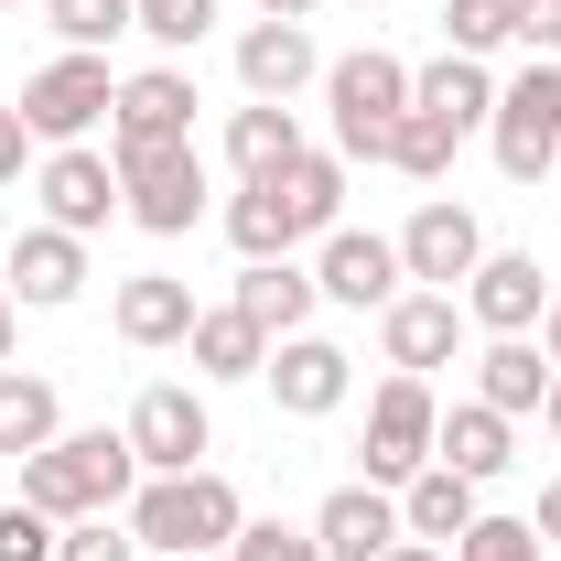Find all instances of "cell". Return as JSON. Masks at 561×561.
Returning a JSON list of instances; mask_svg holds the SVG:
<instances>
[{"instance_id": "obj_1", "label": "cell", "mask_w": 561, "mask_h": 561, "mask_svg": "<svg viewBox=\"0 0 561 561\" xmlns=\"http://www.w3.org/2000/svg\"><path fill=\"white\" fill-rule=\"evenodd\" d=\"M119 518H130L140 551L195 561V551H227L249 507H238V486H227V476H206V465H195V476H140V496L119 507Z\"/></svg>"}, {"instance_id": "obj_2", "label": "cell", "mask_w": 561, "mask_h": 561, "mask_svg": "<svg viewBox=\"0 0 561 561\" xmlns=\"http://www.w3.org/2000/svg\"><path fill=\"white\" fill-rule=\"evenodd\" d=\"M324 108H335V162H389V130L411 108V66L400 55H335L324 66Z\"/></svg>"}, {"instance_id": "obj_3", "label": "cell", "mask_w": 561, "mask_h": 561, "mask_svg": "<svg viewBox=\"0 0 561 561\" xmlns=\"http://www.w3.org/2000/svg\"><path fill=\"white\" fill-rule=\"evenodd\" d=\"M108 162H119V206H130V227L184 238V227L206 216V151H195V140H108Z\"/></svg>"}, {"instance_id": "obj_4", "label": "cell", "mask_w": 561, "mask_h": 561, "mask_svg": "<svg viewBox=\"0 0 561 561\" xmlns=\"http://www.w3.org/2000/svg\"><path fill=\"white\" fill-rule=\"evenodd\" d=\"M486 140H496V173H507V184H540V173L561 162V66L529 55V66L507 76V87H496Z\"/></svg>"}, {"instance_id": "obj_5", "label": "cell", "mask_w": 561, "mask_h": 561, "mask_svg": "<svg viewBox=\"0 0 561 561\" xmlns=\"http://www.w3.org/2000/svg\"><path fill=\"white\" fill-rule=\"evenodd\" d=\"M432 432H443V400H432V378H378V400H367V486H411L421 465H432Z\"/></svg>"}, {"instance_id": "obj_6", "label": "cell", "mask_w": 561, "mask_h": 561, "mask_svg": "<svg viewBox=\"0 0 561 561\" xmlns=\"http://www.w3.org/2000/svg\"><path fill=\"white\" fill-rule=\"evenodd\" d=\"M108 98H119L108 55H55V66L22 76V98H11V108H22V130H33V140H55V151H66V140H87L98 119H108Z\"/></svg>"}, {"instance_id": "obj_7", "label": "cell", "mask_w": 561, "mask_h": 561, "mask_svg": "<svg viewBox=\"0 0 561 561\" xmlns=\"http://www.w3.org/2000/svg\"><path fill=\"white\" fill-rule=\"evenodd\" d=\"M130 454H140V476H195L206 465V443H216V421H206V389H184V378H151L130 400Z\"/></svg>"}, {"instance_id": "obj_8", "label": "cell", "mask_w": 561, "mask_h": 561, "mask_svg": "<svg viewBox=\"0 0 561 561\" xmlns=\"http://www.w3.org/2000/svg\"><path fill=\"white\" fill-rule=\"evenodd\" d=\"M33 206H44V227H66V238H98L119 206V162L108 151H87V140H66V151H44L33 162Z\"/></svg>"}, {"instance_id": "obj_9", "label": "cell", "mask_w": 561, "mask_h": 561, "mask_svg": "<svg viewBox=\"0 0 561 561\" xmlns=\"http://www.w3.org/2000/svg\"><path fill=\"white\" fill-rule=\"evenodd\" d=\"M313 291L324 302H346V313H389L411 271H400V238H378V227H335L324 249H313Z\"/></svg>"}, {"instance_id": "obj_10", "label": "cell", "mask_w": 561, "mask_h": 561, "mask_svg": "<svg viewBox=\"0 0 561 561\" xmlns=\"http://www.w3.org/2000/svg\"><path fill=\"white\" fill-rule=\"evenodd\" d=\"M476 260H486V227H476V206H454V195H432V206L400 227V271H411L421 291H465Z\"/></svg>"}, {"instance_id": "obj_11", "label": "cell", "mask_w": 561, "mask_h": 561, "mask_svg": "<svg viewBox=\"0 0 561 561\" xmlns=\"http://www.w3.org/2000/svg\"><path fill=\"white\" fill-rule=\"evenodd\" d=\"M540 313H551V271H540L529 249H486L476 280H465V324H486V335H540Z\"/></svg>"}, {"instance_id": "obj_12", "label": "cell", "mask_w": 561, "mask_h": 561, "mask_svg": "<svg viewBox=\"0 0 561 561\" xmlns=\"http://www.w3.org/2000/svg\"><path fill=\"white\" fill-rule=\"evenodd\" d=\"M454 346H465V291H400V302L378 313V356H389L400 378L454 367Z\"/></svg>"}, {"instance_id": "obj_13", "label": "cell", "mask_w": 561, "mask_h": 561, "mask_svg": "<svg viewBox=\"0 0 561 561\" xmlns=\"http://www.w3.org/2000/svg\"><path fill=\"white\" fill-rule=\"evenodd\" d=\"M260 378H271V400H280L291 421H324V411H346V389H356V356L335 346V335H280Z\"/></svg>"}, {"instance_id": "obj_14", "label": "cell", "mask_w": 561, "mask_h": 561, "mask_svg": "<svg viewBox=\"0 0 561 561\" xmlns=\"http://www.w3.org/2000/svg\"><path fill=\"white\" fill-rule=\"evenodd\" d=\"M0 280H11L22 313H66L76 291H87V238H66V227H22L11 260H0Z\"/></svg>"}, {"instance_id": "obj_15", "label": "cell", "mask_w": 561, "mask_h": 561, "mask_svg": "<svg viewBox=\"0 0 561 561\" xmlns=\"http://www.w3.org/2000/svg\"><path fill=\"white\" fill-rule=\"evenodd\" d=\"M195 76L184 66H140L119 76V98H108V140H195Z\"/></svg>"}, {"instance_id": "obj_16", "label": "cell", "mask_w": 561, "mask_h": 561, "mask_svg": "<svg viewBox=\"0 0 561 561\" xmlns=\"http://www.w3.org/2000/svg\"><path fill=\"white\" fill-rule=\"evenodd\" d=\"M313 540H324V561H378L389 540H411V529H400V496L356 476V486H335L313 507Z\"/></svg>"}, {"instance_id": "obj_17", "label": "cell", "mask_w": 561, "mask_h": 561, "mask_svg": "<svg viewBox=\"0 0 561 561\" xmlns=\"http://www.w3.org/2000/svg\"><path fill=\"white\" fill-rule=\"evenodd\" d=\"M108 324H119V346H184V335H195V280L130 271V280H119V302H108Z\"/></svg>"}, {"instance_id": "obj_18", "label": "cell", "mask_w": 561, "mask_h": 561, "mask_svg": "<svg viewBox=\"0 0 561 561\" xmlns=\"http://www.w3.org/2000/svg\"><path fill=\"white\" fill-rule=\"evenodd\" d=\"M432 465H454V476L496 486V476L518 465V421L486 411V400H454V411H443V432H432Z\"/></svg>"}, {"instance_id": "obj_19", "label": "cell", "mask_w": 561, "mask_h": 561, "mask_svg": "<svg viewBox=\"0 0 561 561\" xmlns=\"http://www.w3.org/2000/svg\"><path fill=\"white\" fill-rule=\"evenodd\" d=\"M313 76H324V55H313L302 22H249V33H238V87H249V98H280V108H291V87H313Z\"/></svg>"}, {"instance_id": "obj_20", "label": "cell", "mask_w": 561, "mask_h": 561, "mask_svg": "<svg viewBox=\"0 0 561 561\" xmlns=\"http://www.w3.org/2000/svg\"><path fill=\"white\" fill-rule=\"evenodd\" d=\"M227 302H238V313L280 346V335H313V302H324V291H313V271H302V260H249Z\"/></svg>"}, {"instance_id": "obj_21", "label": "cell", "mask_w": 561, "mask_h": 561, "mask_svg": "<svg viewBox=\"0 0 561 561\" xmlns=\"http://www.w3.org/2000/svg\"><path fill=\"white\" fill-rule=\"evenodd\" d=\"M476 496H486L476 476H454V465H421L411 486H400V529H411V540H432V551H454V540L486 518Z\"/></svg>"}, {"instance_id": "obj_22", "label": "cell", "mask_w": 561, "mask_h": 561, "mask_svg": "<svg viewBox=\"0 0 561 561\" xmlns=\"http://www.w3.org/2000/svg\"><path fill=\"white\" fill-rule=\"evenodd\" d=\"M476 400L507 421H529L540 400H551V356H540V335H486V356H476Z\"/></svg>"}, {"instance_id": "obj_23", "label": "cell", "mask_w": 561, "mask_h": 561, "mask_svg": "<svg viewBox=\"0 0 561 561\" xmlns=\"http://www.w3.org/2000/svg\"><path fill=\"white\" fill-rule=\"evenodd\" d=\"M411 108H432L443 130L465 140V130H486V119H496V76L476 66V55H432V66L411 76Z\"/></svg>"}, {"instance_id": "obj_24", "label": "cell", "mask_w": 561, "mask_h": 561, "mask_svg": "<svg viewBox=\"0 0 561 561\" xmlns=\"http://www.w3.org/2000/svg\"><path fill=\"white\" fill-rule=\"evenodd\" d=\"M271 184H280V206H291L302 238H335V227H346V162H335V151H313V140H302Z\"/></svg>"}, {"instance_id": "obj_25", "label": "cell", "mask_w": 561, "mask_h": 561, "mask_svg": "<svg viewBox=\"0 0 561 561\" xmlns=\"http://www.w3.org/2000/svg\"><path fill=\"white\" fill-rule=\"evenodd\" d=\"M291 151H302V119H291L280 98H249V108L227 119V162H238V184H271Z\"/></svg>"}, {"instance_id": "obj_26", "label": "cell", "mask_w": 561, "mask_h": 561, "mask_svg": "<svg viewBox=\"0 0 561 561\" xmlns=\"http://www.w3.org/2000/svg\"><path fill=\"white\" fill-rule=\"evenodd\" d=\"M66 432V400H55V378H22V367H0V454L22 465V454H44Z\"/></svg>"}, {"instance_id": "obj_27", "label": "cell", "mask_w": 561, "mask_h": 561, "mask_svg": "<svg viewBox=\"0 0 561 561\" xmlns=\"http://www.w3.org/2000/svg\"><path fill=\"white\" fill-rule=\"evenodd\" d=\"M184 346H195V367H206V378H260V367H271V335H260L238 302L195 313V335H184Z\"/></svg>"}, {"instance_id": "obj_28", "label": "cell", "mask_w": 561, "mask_h": 561, "mask_svg": "<svg viewBox=\"0 0 561 561\" xmlns=\"http://www.w3.org/2000/svg\"><path fill=\"white\" fill-rule=\"evenodd\" d=\"M227 238H238V260H291V249H302L280 184H238V195H227Z\"/></svg>"}, {"instance_id": "obj_29", "label": "cell", "mask_w": 561, "mask_h": 561, "mask_svg": "<svg viewBox=\"0 0 561 561\" xmlns=\"http://www.w3.org/2000/svg\"><path fill=\"white\" fill-rule=\"evenodd\" d=\"M22 496H33V507H44V518H55V529H66V518H108V507H98V496H87V476H76V454H66V432H55V443H44V454H22Z\"/></svg>"}, {"instance_id": "obj_30", "label": "cell", "mask_w": 561, "mask_h": 561, "mask_svg": "<svg viewBox=\"0 0 561 561\" xmlns=\"http://www.w3.org/2000/svg\"><path fill=\"white\" fill-rule=\"evenodd\" d=\"M66 454H76V476H87V496H98V507H130V496H140L130 432H66Z\"/></svg>"}, {"instance_id": "obj_31", "label": "cell", "mask_w": 561, "mask_h": 561, "mask_svg": "<svg viewBox=\"0 0 561 561\" xmlns=\"http://www.w3.org/2000/svg\"><path fill=\"white\" fill-rule=\"evenodd\" d=\"M496 44H518V0H443V55L486 66Z\"/></svg>"}, {"instance_id": "obj_32", "label": "cell", "mask_w": 561, "mask_h": 561, "mask_svg": "<svg viewBox=\"0 0 561 561\" xmlns=\"http://www.w3.org/2000/svg\"><path fill=\"white\" fill-rule=\"evenodd\" d=\"M389 173H411V184H443V173H454V130H443L432 108H400V130H389Z\"/></svg>"}, {"instance_id": "obj_33", "label": "cell", "mask_w": 561, "mask_h": 561, "mask_svg": "<svg viewBox=\"0 0 561 561\" xmlns=\"http://www.w3.org/2000/svg\"><path fill=\"white\" fill-rule=\"evenodd\" d=\"M44 22L66 33V55H108L140 11H130V0H44Z\"/></svg>"}, {"instance_id": "obj_34", "label": "cell", "mask_w": 561, "mask_h": 561, "mask_svg": "<svg viewBox=\"0 0 561 561\" xmlns=\"http://www.w3.org/2000/svg\"><path fill=\"white\" fill-rule=\"evenodd\" d=\"M227 561H324V540H313V529H291V518H238Z\"/></svg>"}, {"instance_id": "obj_35", "label": "cell", "mask_w": 561, "mask_h": 561, "mask_svg": "<svg viewBox=\"0 0 561 561\" xmlns=\"http://www.w3.org/2000/svg\"><path fill=\"white\" fill-rule=\"evenodd\" d=\"M454 561H551V540H540L529 518H476V529L454 540Z\"/></svg>"}, {"instance_id": "obj_36", "label": "cell", "mask_w": 561, "mask_h": 561, "mask_svg": "<svg viewBox=\"0 0 561 561\" xmlns=\"http://www.w3.org/2000/svg\"><path fill=\"white\" fill-rule=\"evenodd\" d=\"M130 11H140L130 33H151V44H173V55L216 33V0H130Z\"/></svg>"}, {"instance_id": "obj_37", "label": "cell", "mask_w": 561, "mask_h": 561, "mask_svg": "<svg viewBox=\"0 0 561 561\" xmlns=\"http://www.w3.org/2000/svg\"><path fill=\"white\" fill-rule=\"evenodd\" d=\"M55 561H140V540H130V518H66Z\"/></svg>"}, {"instance_id": "obj_38", "label": "cell", "mask_w": 561, "mask_h": 561, "mask_svg": "<svg viewBox=\"0 0 561 561\" xmlns=\"http://www.w3.org/2000/svg\"><path fill=\"white\" fill-rule=\"evenodd\" d=\"M55 540H66V529H55L33 496H11V507H0V561H55Z\"/></svg>"}, {"instance_id": "obj_39", "label": "cell", "mask_w": 561, "mask_h": 561, "mask_svg": "<svg viewBox=\"0 0 561 561\" xmlns=\"http://www.w3.org/2000/svg\"><path fill=\"white\" fill-rule=\"evenodd\" d=\"M518 44L529 55H561V0H518Z\"/></svg>"}, {"instance_id": "obj_40", "label": "cell", "mask_w": 561, "mask_h": 561, "mask_svg": "<svg viewBox=\"0 0 561 561\" xmlns=\"http://www.w3.org/2000/svg\"><path fill=\"white\" fill-rule=\"evenodd\" d=\"M22 162H33V130H22V108H0V184H22Z\"/></svg>"}, {"instance_id": "obj_41", "label": "cell", "mask_w": 561, "mask_h": 561, "mask_svg": "<svg viewBox=\"0 0 561 561\" xmlns=\"http://www.w3.org/2000/svg\"><path fill=\"white\" fill-rule=\"evenodd\" d=\"M529 529H540V540H561V476L540 486V507H529Z\"/></svg>"}, {"instance_id": "obj_42", "label": "cell", "mask_w": 561, "mask_h": 561, "mask_svg": "<svg viewBox=\"0 0 561 561\" xmlns=\"http://www.w3.org/2000/svg\"><path fill=\"white\" fill-rule=\"evenodd\" d=\"M324 0H260V22H313Z\"/></svg>"}, {"instance_id": "obj_43", "label": "cell", "mask_w": 561, "mask_h": 561, "mask_svg": "<svg viewBox=\"0 0 561 561\" xmlns=\"http://www.w3.org/2000/svg\"><path fill=\"white\" fill-rule=\"evenodd\" d=\"M540 356L561 367V291H551V313H540Z\"/></svg>"}, {"instance_id": "obj_44", "label": "cell", "mask_w": 561, "mask_h": 561, "mask_svg": "<svg viewBox=\"0 0 561 561\" xmlns=\"http://www.w3.org/2000/svg\"><path fill=\"white\" fill-rule=\"evenodd\" d=\"M378 561H454V551H432V540H389Z\"/></svg>"}, {"instance_id": "obj_45", "label": "cell", "mask_w": 561, "mask_h": 561, "mask_svg": "<svg viewBox=\"0 0 561 561\" xmlns=\"http://www.w3.org/2000/svg\"><path fill=\"white\" fill-rule=\"evenodd\" d=\"M540 432H551V454H561V367H551V400H540Z\"/></svg>"}, {"instance_id": "obj_46", "label": "cell", "mask_w": 561, "mask_h": 561, "mask_svg": "<svg viewBox=\"0 0 561 561\" xmlns=\"http://www.w3.org/2000/svg\"><path fill=\"white\" fill-rule=\"evenodd\" d=\"M0 367H11V313H0Z\"/></svg>"}, {"instance_id": "obj_47", "label": "cell", "mask_w": 561, "mask_h": 561, "mask_svg": "<svg viewBox=\"0 0 561 561\" xmlns=\"http://www.w3.org/2000/svg\"><path fill=\"white\" fill-rule=\"evenodd\" d=\"M0 313H11V280H0Z\"/></svg>"}, {"instance_id": "obj_48", "label": "cell", "mask_w": 561, "mask_h": 561, "mask_svg": "<svg viewBox=\"0 0 561 561\" xmlns=\"http://www.w3.org/2000/svg\"><path fill=\"white\" fill-rule=\"evenodd\" d=\"M195 561H227V551H195Z\"/></svg>"}, {"instance_id": "obj_49", "label": "cell", "mask_w": 561, "mask_h": 561, "mask_svg": "<svg viewBox=\"0 0 561 561\" xmlns=\"http://www.w3.org/2000/svg\"><path fill=\"white\" fill-rule=\"evenodd\" d=\"M0 11H11V0H0Z\"/></svg>"}, {"instance_id": "obj_50", "label": "cell", "mask_w": 561, "mask_h": 561, "mask_svg": "<svg viewBox=\"0 0 561 561\" xmlns=\"http://www.w3.org/2000/svg\"><path fill=\"white\" fill-rule=\"evenodd\" d=\"M551 173H561V162H551Z\"/></svg>"}]
</instances>
